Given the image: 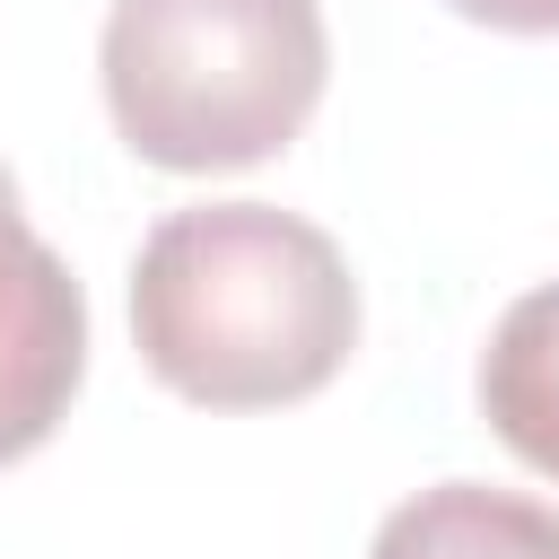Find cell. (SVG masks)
Wrapping results in <instances>:
<instances>
[{"instance_id":"cell-1","label":"cell","mask_w":559,"mask_h":559,"mask_svg":"<svg viewBox=\"0 0 559 559\" xmlns=\"http://www.w3.org/2000/svg\"><path fill=\"white\" fill-rule=\"evenodd\" d=\"M131 341L140 367L201 411H288L349 367L358 280L297 210H166L131 253Z\"/></svg>"},{"instance_id":"cell-5","label":"cell","mask_w":559,"mask_h":559,"mask_svg":"<svg viewBox=\"0 0 559 559\" xmlns=\"http://www.w3.org/2000/svg\"><path fill=\"white\" fill-rule=\"evenodd\" d=\"M480 419L524 472L559 480V280L524 288L498 314L480 349Z\"/></svg>"},{"instance_id":"cell-4","label":"cell","mask_w":559,"mask_h":559,"mask_svg":"<svg viewBox=\"0 0 559 559\" xmlns=\"http://www.w3.org/2000/svg\"><path fill=\"white\" fill-rule=\"evenodd\" d=\"M367 559H559V507L489 480H437L376 524Z\"/></svg>"},{"instance_id":"cell-6","label":"cell","mask_w":559,"mask_h":559,"mask_svg":"<svg viewBox=\"0 0 559 559\" xmlns=\"http://www.w3.org/2000/svg\"><path fill=\"white\" fill-rule=\"evenodd\" d=\"M445 9L489 35H559V0H445Z\"/></svg>"},{"instance_id":"cell-3","label":"cell","mask_w":559,"mask_h":559,"mask_svg":"<svg viewBox=\"0 0 559 559\" xmlns=\"http://www.w3.org/2000/svg\"><path fill=\"white\" fill-rule=\"evenodd\" d=\"M87 376V297L70 262L26 227L17 183L0 166V463H26Z\"/></svg>"},{"instance_id":"cell-2","label":"cell","mask_w":559,"mask_h":559,"mask_svg":"<svg viewBox=\"0 0 559 559\" xmlns=\"http://www.w3.org/2000/svg\"><path fill=\"white\" fill-rule=\"evenodd\" d=\"M96 79L140 166L236 175L314 122L332 35L314 0H114Z\"/></svg>"}]
</instances>
